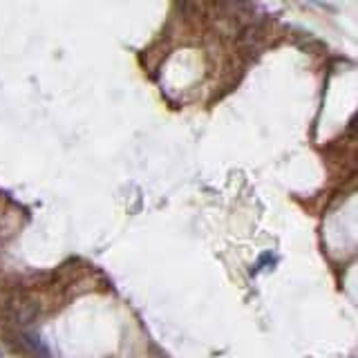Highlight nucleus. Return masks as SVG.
Here are the masks:
<instances>
[{
    "label": "nucleus",
    "instance_id": "f257e3e1",
    "mask_svg": "<svg viewBox=\"0 0 358 358\" xmlns=\"http://www.w3.org/2000/svg\"><path fill=\"white\" fill-rule=\"evenodd\" d=\"M264 45V29L260 25H249L240 34V50L244 54H257Z\"/></svg>",
    "mask_w": 358,
    "mask_h": 358
},
{
    "label": "nucleus",
    "instance_id": "f03ea898",
    "mask_svg": "<svg viewBox=\"0 0 358 358\" xmlns=\"http://www.w3.org/2000/svg\"><path fill=\"white\" fill-rule=\"evenodd\" d=\"M0 358H5V354H3V350H0Z\"/></svg>",
    "mask_w": 358,
    "mask_h": 358
}]
</instances>
